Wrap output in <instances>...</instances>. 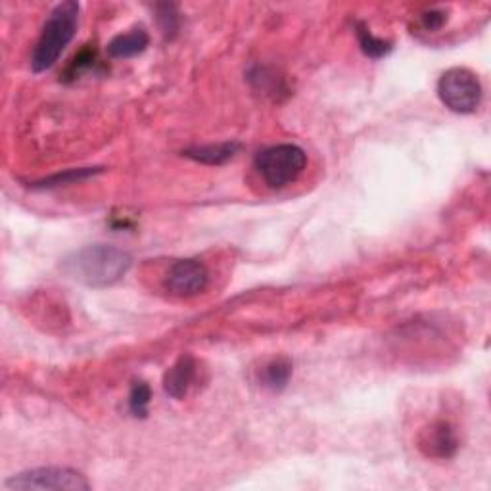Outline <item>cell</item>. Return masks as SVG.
<instances>
[{"instance_id": "30bf717a", "label": "cell", "mask_w": 491, "mask_h": 491, "mask_svg": "<svg viewBox=\"0 0 491 491\" xmlns=\"http://www.w3.org/2000/svg\"><path fill=\"white\" fill-rule=\"evenodd\" d=\"M150 43V37L144 28H133L127 33H119L113 37V39L108 43V54L111 58L125 60V58H133L143 54L146 46Z\"/></svg>"}, {"instance_id": "5b68a950", "label": "cell", "mask_w": 491, "mask_h": 491, "mask_svg": "<svg viewBox=\"0 0 491 491\" xmlns=\"http://www.w3.org/2000/svg\"><path fill=\"white\" fill-rule=\"evenodd\" d=\"M10 489H78L86 491L91 489V482L86 478L66 467H45L33 469L28 472H21L18 476H12L6 482Z\"/></svg>"}, {"instance_id": "9c48e42d", "label": "cell", "mask_w": 491, "mask_h": 491, "mask_svg": "<svg viewBox=\"0 0 491 491\" xmlns=\"http://www.w3.org/2000/svg\"><path fill=\"white\" fill-rule=\"evenodd\" d=\"M242 150V144L236 141H225L217 144H201L183 150L186 158H191L204 166H223V163L231 161Z\"/></svg>"}, {"instance_id": "e0dca14e", "label": "cell", "mask_w": 491, "mask_h": 491, "mask_svg": "<svg viewBox=\"0 0 491 491\" xmlns=\"http://www.w3.org/2000/svg\"><path fill=\"white\" fill-rule=\"evenodd\" d=\"M421 28L428 33H436L447 23V12L444 8H430L419 16Z\"/></svg>"}, {"instance_id": "5bb4252c", "label": "cell", "mask_w": 491, "mask_h": 491, "mask_svg": "<svg viewBox=\"0 0 491 491\" xmlns=\"http://www.w3.org/2000/svg\"><path fill=\"white\" fill-rule=\"evenodd\" d=\"M96 64H98V53H96V48H93V46H85L83 50H79V54L70 61V66H68V70H66V73H64V79H66V81H75L83 71L93 70Z\"/></svg>"}, {"instance_id": "9a60e30c", "label": "cell", "mask_w": 491, "mask_h": 491, "mask_svg": "<svg viewBox=\"0 0 491 491\" xmlns=\"http://www.w3.org/2000/svg\"><path fill=\"white\" fill-rule=\"evenodd\" d=\"M150 399H152V389L146 382H135L129 394V411L136 419L148 417Z\"/></svg>"}, {"instance_id": "7a4b0ae2", "label": "cell", "mask_w": 491, "mask_h": 491, "mask_svg": "<svg viewBox=\"0 0 491 491\" xmlns=\"http://www.w3.org/2000/svg\"><path fill=\"white\" fill-rule=\"evenodd\" d=\"M79 10V4L73 0H66L50 10L31 54V70L35 73L50 70L60 60L78 31Z\"/></svg>"}, {"instance_id": "4fadbf2b", "label": "cell", "mask_w": 491, "mask_h": 491, "mask_svg": "<svg viewBox=\"0 0 491 491\" xmlns=\"http://www.w3.org/2000/svg\"><path fill=\"white\" fill-rule=\"evenodd\" d=\"M100 171H102V169H91V168L68 169L64 173L53 175V177H46L43 181L31 183V188H35V191H46V188H56V186L71 184V183H79V181H85V179H89V177H94V175L100 173Z\"/></svg>"}, {"instance_id": "2e32d148", "label": "cell", "mask_w": 491, "mask_h": 491, "mask_svg": "<svg viewBox=\"0 0 491 491\" xmlns=\"http://www.w3.org/2000/svg\"><path fill=\"white\" fill-rule=\"evenodd\" d=\"M158 23L161 33L168 37V39H173L175 35L179 31V14L177 8L173 4H158Z\"/></svg>"}, {"instance_id": "7c38bea8", "label": "cell", "mask_w": 491, "mask_h": 491, "mask_svg": "<svg viewBox=\"0 0 491 491\" xmlns=\"http://www.w3.org/2000/svg\"><path fill=\"white\" fill-rule=\"evenodd\" d=\"M356 37H357V43H359V46L363 50V54L372 58V60H379V58L388 56L389 53H392V48H394L392 43L386 41V39H381V37H376L367 28V23H363V21L356 23Z\"/></svg>"}, {"instance_id": "3957f363", "label": "cell", "mask_w": 491, "mask_h": 491, "mask_svg": "<svg viewBox=\"0 0 491 491\" xmlns=\"http://www.w3.org/2000/svg\"><path fill=\"white\" fill-rule=\"evenodd\" d=\"M254 166L266 184L279 191L298 181L307 166V154L298 144H276L261 150Z\"/></svg>"}, {"instance_id": "8992f818", "label": "cell", "mask_w": 491, "mask_h": 491, "mask_svg": "<svg viewBox=\"0 0 491 491\" xmlns=\"http://www.w3.org/2000/svg\"><path fill=\"white\" fill-rule=\"evenodd\" d=\"M209 284V271L200 259L175 261L166 274V288L177 298H194Z\"/></svg>"}, {"instance_id": "6da1fadb", "label": "cell", "mask_w": 491, "mask_h": 491, "mask_svg": "<svg viewBox=\"0 0 491 491\" xmlns=\"http://www.w3.org/2000/svg\"><path fill=\"white\" fill-rule=\"evenodd\" d=\"M133 266L129 251L118 246L93 244L70 254L61 267L70 279L89 288H108L118 284Z\"/></svg>"}, {"instance_id": "277c9868", "label": "cell", "mask_w": 491, "mask_h": 491, "mask_svg": "<svg viewBox=\"0 0 491 491\" xmlns=\"http://www.w3.org/2000/svg\"><path fill=\"white\" fill-rule=\"evenodd\" d=\"M438 96L455 113H474L482 102V83L467 68H451L438 81Z\"/></svg>"}, {"instance_id": "ba28073f", "label": "cell", "mask_w": 491, "mask_h": 491, "mask_svg": "<svg viewBox=\"0 0 491 491\" xmlns=\"http://www.w3.org/2000/svg\"><path fill=\"white\" fill-rule=\"evenodd\" d=\"M200 379V367L196 357L191 354H183L177 361H175L168 372L163 374V389L173 399H184L191 389L196 386Z\"/></svg>"}, {"instance_id": "52a82bcc", "label": "cell", "mask_w": 491, "mask_h": 491, "mask_svg": "<svg viewBox=\"0 0 491 491\" xmlns=\"http://www.w3.org/2000/svg\"><path fill=\"white\" fill-rule=\"evenodd\" d=\"M419 449L430 459H451L459 451L455 428L446 421H436L426 426L419 436Z\"/></svg>"}, {"instance_id": "8fae6325", "label": "cell", "mask_w": 491, "mask_h": 491, "mask_svg": "<svg viewBox=\"0 0 491 491\" xmlns=\"http://www.w3.org/2000/svg\"><path fill=\"white\" fill-rule=\"evenodd\" d=\"M294 372L292 361L288 357H274L267 364H263L259 372V386L269 389V392H282V389L291 382V376Z\"/></svg>"}]
</instances>
